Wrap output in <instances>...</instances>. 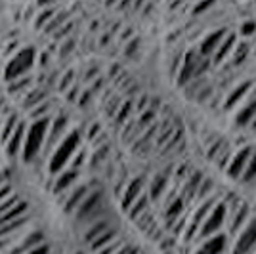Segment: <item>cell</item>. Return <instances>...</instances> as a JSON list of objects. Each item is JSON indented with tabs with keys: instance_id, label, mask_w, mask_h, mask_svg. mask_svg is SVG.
Wrapping results in <instances>:
<instances>
[{
	"instance_id": "obj_6",
	"label": "cell",
	"mask_w": 256,
	"mask_h": 254,
	"mask_svg": "<svg viewBox=\"0 0 256 254\" xmlns=\"http://www.w3.org/2000/svg\"><path fill=\"white\" fill-rule=\"evenodd\" d=\"M234 144L228 136H222V134H216L212 138L206 142L204 146V157L212 162L218 170L224 172L228 162L234 155Z\"/></svg>"
},
{
	"instance_id": "obj_26",
	"label": "cell",
	"mask_w": 256,
	"mask_h": 254,
	"mask_svg": "<svg viewBox=\"0 0 256 254\" xmlns=\"http://www.w3.org/2000/svg\"><path fill=\"white\" fill-rule=\"evenodd\" d=\"M109 228H113L111 222L107 220L106 216L104 218H100V220H94V222L88 224V228L84 230V235H82V239H84V244L92 243L96 237H100L102 233H106Z\"/></svg>"
},
{
	"instance_id": "obj_31",
	"label": "cell",
	"mask_w": 256,
	"mask_h": 254,
	"mask_svg": "<svg viewBox=\"0 0 256 254\" xmlns=\"http://www.w3.org/2000/svg\"><path fill=\"white\" fill-rule=\"evenodd\" d=\"M254 182H256V146H254V149H252L250 159L246 162L245 172H243L241 178H239V184H243V186H250V184H254Z\"/></svg>"
},
{
	"instance_id": "obj_16",
	"label": "cell",
	"mask_w": 256,
	"mask_h": 254,
	"mask_svg": "<svg viewBox=\"0 0 256 254\" xmlns=\"http://www.w3.org/2000/svg\"><path fill=\"white\" fill-rule=\"evenodd\" d=\"M78 178H80V170L76 168H64L62 172L54 174V180H52V193L56 197H62L64 193L71 190L73 186L78 184Z\"/></svg>"
},
{
	"instance_id": "obj_21",
	"label": "cell",
	"mask_w": 256,
	"mask_h": 254,
	"mask_svg": "<svg viewBox=\"0 0 256 254\" xmlns=\"http://www.w3.org/2000/svg\"><path fill=\"white\" fill-rule=\"evenodd\" d=\"M239 40V36H237V32L235 31H228L226 32V36L222 38V42L220 46L216 48V52L212 54V58H210V62H212V67H218V65H226V62L230 60V56L234 52L235 44Z\"/></svg>"
},
{
	"instance_id": "obj_32",
	"label": "cell",
	"mask_w": 256,
	"mask_h": 254,
	"mask_svg": "<svg viewBox=\"0 0 256 254\" xmlns=\"http://www.w3.org/2000/svg\"><path fill=\"white\" fill-rule=\"evenodd\" d=\"M20 120H22V118L16 115H8L4 120H0V140H2V142H6V140L10 138V134L16 130Z\"/></svg>"
},
{
	"instance_id": "obj_35",
	"label": "cell",
	"mask_w": 256,
	"mask_h": 254,
	"mask_svg": "<svg viewBox=\"0 0 256 254\" xmlns=\"http://www.w3.org/2000/svg\"><path fill=\"white\" fill-rule=\"evenodd\" d=\"M86 157H88V153H86V149L78 148V151H76L75 155H73V159H71V162H69V168H76V170H80V168H82V166H84Z\"/></svg>"
},
{
	"instance_id": "obj_18",
	"label": "cell",
	"mask_w": 256,
	"mask_h": 254,
	"mask_svg": "<svg viewBox=\"0 0 256 254\" xmlns=\"http://www.w3.org/2000/svg\"><path fill=\"white\" fill-rule=\"evenodd\" d=\"M203 176L204 174L201 170L192 168V172L188 174V178L178 186V195L184 199V202H186L188 206H192L193 201H195V195H197V190H199V186H201Z\"/></svg>"
},
{
	"instance_id": "obj_37",
	"label": "cell",
	"mask_w": 256,
	"mask_h": 254,
	"mask_svg": "<svg viewBox=\"0 0 256 254\" xmlns=\"http://www.w3.org/2000/svg\"><path fill=\"white\" fill-rule=\"evenodd\" d=\"M115 254H140V248L136 246V244L122 243V244H120V248H118V250Z\"/></svg>"
},
{
	"instance_id": "obj_47",
	"label": "cell",
	"mask_w": 256,
	"mask_h": 254,
	"mask_svg": "<svg viewBox=\"0 0 256 254\" xmlns=\"http://www.w3.org/2000/svg\"><path fill=\"white\" fill-rule=\"evenodd\" d=\"M252 254H256V248H254V252H252Z\"/></svg>"
},
{
	"instance_id": "obj_44",
	"label": "cell",
	"mask_w": 256,
	"mask_h": 254,
	"mask_svg": "<svg viewBox=\"0 0 256 254\" xmlns=\"http://www.w3.org/2000/svg\"><path fill=\"white\" fill-rule=\"evenodd\" d=\"M250 128H252V130H256V116H254V120H252V124H250Z\"/></svg>"
},
{
	"instance_id": "obj_4",
	"label": "cell",
	"mask_w": 256,
	"mask_h": 254,
	"mask_svg": "<svg viewBox=\"0 0 256 254\" xmlns=\"http://www.w3.org/2000/svg\"><path fill=\"white\" fill-rule=\"evenodd\" d=\"M34 64H36V52H34V48L32 46L22 48L18 54H14L10 58V62L6 64V69H4L6 82L31 74V71L34 69Z\"/></svg>"
},
{
	"instance_id": "obj_30",
	"label": "cell",
	"mask_w": 256,
	"mask_h": 254,
	"mask_svg": "<svg viewBox=\"0 0 256 254\" xmlns=\"http://www.w3.org/2000/svg\"><path fill=\"white\" fill-rule=\"evenodd\" d=\"M32 88V76L27 74V76H22V78H16V80H10L8 82V92L12 96H22L25 94L27 90Z\"/></svg>"
},
{
	"instance_id": "obj_1",
	"label": "cell",
	"mask_w": 256,
	"mask_h": 254,
	"mask_svg": "<svg viewBox=\"0 0 256 254\" xmlns=\"http://www.w3.org/2000/svg\"><path fill=\"white\" fill-rule=\"evenodd\" d=\"M212 69V62L210 58H204L197 52V48H190L184 52L182 64L178 73L174 76V82L178 84V88H184L186 84H190L195 78L206 76V73Z\"/></svg>"
},
{
	"instance_id": "obj_29",
	"label": "cell",
	"mask_w": 256,
	"mask_h": 254,
	"mask_svg": "<svg viewBox=\"0 0 256 254\" xmlns=\"http://www.w3.org/2000/svg\"><path fill=\"white\" fill-rule=\"evenodd\" d=\"M115 239H118V232H117V228H109L106 233H102L100 237H96L92 243H88L86 246L92 250V252H98L100 248H104L106 244H109V243H113Z\"/></svg>"
},
{
	"instance_id": "obj_12",
	"label": "cell",
	"mask_w": 256,
	"mask_h": 254,
	"mask_svg": "<svg viewBox=\"0 0 256 254\" xmlns=\"http://www.w3.org/2000/svg\"><path fill=\"white\" fill-rule=\"evenodd\" d=\"M69 132V118L67 116H56L50 118V126H48V134H46V142L40 155H50L54 151V148L64 140V136Z\"/></svg>"
},
{
	"instance_id": "obj_27",
	"label": "cell",
	"mask_w": 256,
	"mask_h": 254,
	"mask_svg": "<svg viewBox=\"0 0 256 254\" xmlns=\"http://www.w3.org/2000/svg\"><path fill=\"white\" fill-rule=\"evenodd\" d=\"M46 102V94H44L42 88H38V86H32L31 90H27L25 96H23V107L25 109H29L31 107V111L34 107H38L40 104Z\"/></svg>"
},
{
	"instance_id": "obj_15",
	"label": "cell",
	"mask_w": 256,
	"mask_h": 254,
	"mask_svg": "<svg viewBox=\"0 0 256 254\" xmlns=\"http://www.w3.org/2000/svg\"><path fill=\"white\" fill-rule=\"evenodd\" d=\"M44 239H46V237H44V233L40 232V230H32V232H27V233L23 232L22 235H20V239L12 244L4 254H27L29 250H32L34 246L42 244Z\"/></svg>"
},
{
	"instance_id": "obj_14",
	"label": "cell",
	"mask_w": 256,
	"mask_h": 254,
	"mask_svg": "<svg viewBox=\"0 0 256 254\" xmlns=\"http://www.w3.org/2000/svg\"><path fill=\"white\" fill-rule=\"evenodd\" d=\"M256 116V84L252 86L250 94L245 98V102L234 111V124L237 128H250Z\"/></svg>"
},
{
	"instance_id": "obj_11",
	"label": "cell",
	"mask_w": 256,
	"mask_h": 254,
	"mask_svg": "<svg viewBox=\"0 0 256 254\" xmlns=\"http://www.w3.org/2000/svg\"><path fill=\"white\" fill-rule=\"evenodd\" d=\"M252 149H254V144H245L239 149H234V155H232V159H230V162H228V166L224 170V174L232 182H239L241 174L246 168V162L252 155Z\"/></svg>"
},
{
	"instance_id": "obj_2",
	"label": "cell",
	"mask_w": 256,
	"mask_h": 254,
	"mask_svg": "<svg viewBox=\"0 0 256 254\" xmlns=\"http://www.w3.org/2000/svg\"><path fill=\"white\" fill-rule=\"evenodd\" d=\"M50 126V116H40V118H32L31 124H27L25 130V140H23L22 148V159L25 164H31L42 153L46 134Z\"/></svg>"
},
{
	"instance_id": "obj_33",
	"label": "cell",
	"mask_w": 256,
	"mask_h": 254,
	"mask_svg": "<svg viewBox=\"0 0 256 254\" xmlns=\"http://www.w3.org/2000/svg\"><path fill=\"white\" fill-rule=\"evenodd\" d=\"M237 36L243 38V40H252L256 38V22L254 20H245V22L239 25V31Z\"/></svg>"
},
{
	"instance_id": "obj_22",
	"label": "cell",
	"mask_w": 256,
	"mask_h": 254,
	"mask_svg": "<svg viewBox=\"0 0 256 254\" xmlns=\"http://www.w3.org/2000/svg\"><path fill=\"white\" fill-rule=\"evenodd\" d=\"M228 31H230V29L220 27V29H214V31L206 32L203 38L199 40V44L195 46L197 52L201 54V56H204V58H212V54L216 52V48L220 46V42H222V38L226 36Z\"/></svg>"
},
{
	"instance_id": "obj_19",
	"label": "cell",
	"mask_w": 256,
	"mask_h": 254,
	"mask_svg": "<svg viewBox=\"0 0 256 254\" xmlns=\"http://www.w3.org/2000/svg\"><path fill=\"white\" fill-rule=\"evenodd\" d=\"M90 191H92V186H90V184H76V186H73L67 193H64V197H62L60 201H62V206H64L65 214H73Z\"/></svg>"
},
{
	"instance_id": "obj_23",
	"label": "cell",
	"mask_w": 256,
	"mask_h": 254,
	"mask_svg": "<svg viewBox=\"0 0 256 254\" xmlns=\"http://www.w3.org/2000/svg\"><path fill=\"white\" fill-rule=\"evenodd\" d=\"M199 246H201L206 254H226L230 250V246H232V239H230V235L226 232H220V233L210 235V237H206V239H203Z\"/></svg>"
},
{
	"instance_id": "obj_43",
	"label": "cell",
	"mask_w": 256,
	"mask_h": 254,
	"mask_svg": "<svg viewBox=\"0 0 256 254\" xmlns=\"http://www.w3.org/2000/svg\"><path fill=\"white\" fill-rule=\"evenodd\" d=\"M193 254H206V252H204L203 248H201V246H199V248H197V250H195V252H193Z\"/></svg>"
},
{
	"instance_id": "obj_17",
	"label": "cell",
	"mask_w": 256,
	"mask_h": 254,
	"mask_svg": "<svg viewBox=\"0 0 256 254\" xmlns=\"http://www.w3.org/2000/svg\"><path fill=\"white\" fill-rule=\"evenodd\" d=\"M146 188H148L146 176H134L132 180H128L122 188V193H120V208L126 212L128 206L146 191Z\"/></svg>"
},
{
	"instance_id": "obj_39",
	"label": "cell",
	"mask_w": 256,
	"mask_h": 254,
	"mask_svg": "<svg viewBox=\"0 0 256 254\" xmlns=\"http://www.w3.org/2000/svg\"><path fill=\"white\" fill-rule=\"evenodd\" d=\"M27 254H50V246L46 243H42V244H38V246H34V248L29 250Z\"/></svg>"
},
{
	"instance_id": "obj_46",
	"label": "cell",
	"mask_w": 256,
	"mask_h": 254,
	"mask_svg": "<svg viewBox=\"0 0 256 254\" xmlns=\"http://www.w3.org/2000/svg\"><path fill=\"white\" fill-rule=\"evenodd\" d=\"M75 254H84V252H75Z\"/></svg>"
},
{
	"instance_id": "obj_7",
	"label": "cell",
	"mask_w": 256,
	"mask_h": 254,
	"mask_svg": "<svg viewBox=\"0 0 256 254\" xmlns=\"http://www.w3.org/2000/svg\"><path fill=\"white\" fill-rule=\"evenodd\" d=\"M78 222H94V220H100L106 216V208H104V191L102 190H92L88 195H86L82 202L78 204V208L73 212Z\"/></svg>"
},
{
	"instance_id": "obj_36",
	"label": "cell",
	"mask_w": 256,
	"mask_h": 254,
	"mask_svg": "<svg viewBox=\"0 0 256 254\" xmlns=\"http://www.w3.org/2000/svg\"><path fill=\"white\" fill-rule=\"evenodd\" d=\"M120 244H122V241L120 239H115L113 243H109V244H106L104 248H100L96 254H115L120 248Z\"/></svg>"
},
{
	"instance_id": "obj_34",
	"label": "cell",
	"mask_w": 256,
	"mask_h": 254,
	"mask_svg": "<svg viewBox=\"0 0 256 254\" xmlns=\"http://www.w3.org/2000/svg\"><path fill=\"white\" fill-rule=\"evenodd\" d=\"M216 4H218V0H197V2L193 4L192 16H193V18L204 16V14H208V12L212 10Z\"/></svg>"
},
{
	"instance_id": "obj_13",
	"label": "cell",
	"mask_w": 256,
	"mask_h": 254,
	"mask_svg": "<svg viewBox=\"0 0 256 254\" xmlns=\"http://www.w3.org/2000/svg\"><path fill=\"white\" fill-rule=\"evenodd\" d=\"M254 84H256L254 78H245V80H241V82L234 84V88H230V92L226 94L222 109L228 111V113H234L235 109L245 102V98L250 94V90H252V86Z\"/></svg>"
},
{
	"instance_id": "obj_9",
	"label": "cell",
	"mask_w": 256,
	"mask_h": 254,
	"mask_svg": "<svg viewBox=\"0 0 256 254\" xmlns=\"http://www.w3.org/2000/svg\"><path fill=\"white\" fill-rule=\"evenodd\" d=\"M232 254H252L256 248V214L250 216V220L239 230L235 235L234 244L230 246Z\"/></svg>"
},
{
	"instance_id": "obj_41",
	"label": "cell",
	"mask_w": 256,
	"mask_h": 254,
	"mask_svg": "<svg viewBox=\"0 0 256 254\" xmlns=\"http://www.w3.org/2000/svg\"><path fill=\"white\" fill-rule=\"evenodd\" d=\"M120 0H106V6H109V8H113V6H117Z\"/></svg>"
},
{
	"instance_id": "obj_8",
	"label": "cell",
	"mask_w": 256,
	"mask_h": 254,
	"mask_svg": "<svg viewBox=\"0 0 256 254\" xmlns=\"http://www.w3.org/2000/svg\"><path fill=\"white\" fill-rule=\"evenodd\" d=\"M226 218H228V204L224 199L214 204V208L208 212V216L203 220V224L199 226V233H197V239L203 241L206 237H210L214 233L224 232L226 228Z\"/></svg>"
},
{
	"instance_id": "obj_5",
	"label": "cell",
	"mask_w": 256,
	"mask_h": 254,
	"mask_svg": "<svg viewBox=\"0 0 256 254\" xmlns=\"http://www.w3.org/2000/svg\"><path fill=\"white\" fill-rule=\"evenodd\" d=\"M226 204H228V218H226L224 232L228 233L230 239H232V237H235V235L239 233V230L250 220L252 210H250V204H248L245 199H239V197H232L230 201H226Z\"/></svg>"
},
{
	"instance_id": "obj_40",
	"label": "cell",
	"mask_w": 256,
	"mask_h": 254,
	"mask_svg": "<svg viewBox=\"0 0 256 254\" xmlns=\"http://www.w3.org/2000/svg\"><path fill=\"white\" fill-rule=\"evenodd\" d=\"M96 134H100V124H94V126H90V134H88V138H96Z\"/></svg>"
},
{
	"instance_id": "obj_28",
	"label": "cell",
	"mask_w": 256,
	"mask_h": 254,
	"mask_svg": "<svg viewBox=\"0 0 256 254\" xmlns=\"http://www.w3.org/2000/svg\"><path fill=\"white\" fill-rule=\"evenodd\" d=\"M136 111V107H134V102L132 100H124L122 104H120V107L117 109V113H115V116H113V122H115V126H122L126 120H130L132 118V113Z\"/></svg>"
},
{
	"instance_id": "obj_20",
	"label": "cell",
	"mask_w": 256,
	"mask_h": 254,
	"mask_svg": "<svg viewBox=\"0 0 256 254\" xmlns=\"http://www.w3.org/2000/svg\"><path fill=\"white\" fill-rule=\"evenodd\" d=\"M170 184H172L170 176H168V174H164V172H157V174L148 182L146 191H148V195H150V199H151L153 204L160 202V199L164 197L166 190L170 188Z\"/></svg>"
},
{
	"instance_id": "obj_38",
	"label": "cell",
	"mask_w": 256,
	"mask_h": 254,
	"mask_svg": "<svg viewBox=\"0 0 256 254\" xmlns=\"http://www.w3.org/2000/svg\"><path fill=\"white\" fill-rule=\"evenodd\" d=\"M12 193H14V190H12V186L8 184V182H4L2 186H0V202L4 201V199H8Z\"/></svg>"
},
{
	"instance_id": "obj_42",
	"label": "cell",
	"mask_w": 256,
	"mask_h": 254,
	"mask_svg": "<svg viewBox=\"0 0 256 254\" xmlns=\"http://www.w3.org/2000/svg\"><path fill=\"white\" fill-rule=\"evenodd\" d=\"M54 2H58V0H38V4H42V6H46V4H54Z\"/></svg>"
},
{
	"instance_id": "obj_24",
	"label": "cell",
	"mask_w": 256,
	"mask_h": 254,
	"mask_svg": "<svg viewBox=\"0 0 256 254\" xmlns=\"http://www.w3.org/2000/svg\"><path fill=\"white\" fill-rule=\"evenodd\" d=\"M25 130H27V122L20 120L16 130L10 134V138L4 142L6 146V155L10 159H16L18 155H22V148H23V140H25Z\"/></svg>"
},
{
	"instance_id": "obj_3",
	"label": "cell",
	"mask_w": 256,
	"mask_h": 254,
	"mask_svg": "<svg viewBox=\"0 0 256 254\" xmlns=\"http://www.w3.org/2000/svg\"><path fill=\"white\" fill-rule=\"evenodd\" d=\"M80 142H82L80 132L78 130H69L64 136V140L54 148V151L50 153V160H48V172L52 176L69 166L73 155L80 148Z\"/></svg>"
},
{
	"instance_id": "obj_45",
	"label": "cell",
	"mask_w": 256,
	"mask_h": 254,
	"mask_svg": "<svg viewBox=\"0 0 256 254\" xmlns=\"http://www.w3.org/2000/svg\"><path fill=\"white\" fill-rule=\"evenodd\" d=\"M4 182H6V180H4V176H2V174H0V186H2V184H4Z\"/></svg>"
},
{
	"instance_id": "obj_10",
	"label": "cell",
	"mask_w": 256,
	"mask_h": 254,
	"mask_svg": "<svg viewBox=\"0 0 256 254\" xmlns=\"http://www.w3.org/2000/svg\"><path fill=\"white\" fill-rule=\"evenodd\" d=\"M27 208H29L27 201H23L18 193H12L8 199L0 202V228L27 216Z\"/></svg>"
},
{
	"instance_id": "obj_25",
	"label": "cell",
	"mask_w": 256,
	"mask_h": 254,
	"mask_svg": "<svg viewBox=\"0 0 256 254\" xmlns=\"http://www.w3.org/2000/svg\"><path fill=\"white\" fill-rule=\"evenodd\" d=\"M252 56V50H250V40H237L234 52L230 56V60L226 62L232 67H241L243 64H246V60Z\"/></svg>"
}]
</instances>
